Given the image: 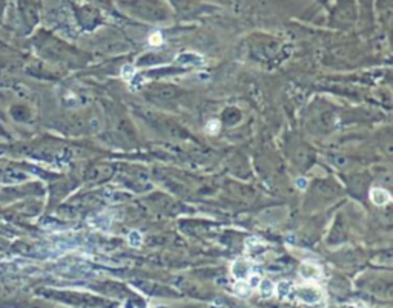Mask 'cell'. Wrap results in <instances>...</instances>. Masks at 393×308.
I'll list each match as a JSON object with an SVG mask.
<instances>
[{
	"instance_id": "2",
	"label": "cell",
	"mask_w": 393,
	"mask_h": 308,
	"mask_svg": "<svg viewBox=\"0 0 393 308\" xmlns=\"http://www.w3.org/2000/svg\"><path fill=\"white\" fill-rule=\"evenodd\" d=\"M232 276L235 278V281H249V278L254 274V268L252 264L243 258H238L233 264H232Z\"/></svg>"
},
{
	"instance_id": "6",
	"label": "cell",
	"mask_w": 393,
	"mask_h": 308,
	"mask_svg": "<svg viewBox=\"0 0 393 308\" xmlns=\"http://www.w3.org/2000/svg\"><path fill=\"white\" fill-rule=\"evenodd\" d=\"M252 287L248 281H237L233 285V293L240 297H249L252 293Z\"/></svg>"
},
{
	"instance_id": "5",
	"label": "cell",
	"mask_w": 393,
	"mask_h": 308,
	"mask_svg": "<svg viewBox=\"0 0 393 308\" xmlns=\"http://www.w3.org/2000/svg\"><path fill=\"white\" fill-rule=\"evenodd\" d=\"M370 198H372V201H373L376 206H385V204L390 201V195H388L384 189H378V187L372 189Z\"/></svg>"
},
{
	"instance_id": "8",
	"label": "cell",
	"mask_w": 393,
	"mask_h": 308,
	"mask_svg": "<svg viewBox=\"0 0 393 308\" xmlns=\"http://www.w3.org/2000/svg\"><path fill=\"white\" fill-rule=\"evenodd\" d=\"M141 244V235L140 232H131L129 233V245L131 247H138V245Z\"/></svg>"
},
{
	"instance_id": "7",
	"label": "cell",
	"mask_w": 393,
	"mask_h": 308,
	"mask_svg": "<svg viewBox=\"0 0 393 308\" xmlns=\"http://www.w3.org/2000/svg\"><path fill=\"white\" fill-rule=\"evenodd\" d=\"M293 290V282L292 281H281L277 287H275V293L278 294L280 299H287L290 297V293Z\"/></svg>"
},
{
	"instance_id": "10",
	"label": "cell",
	"mask_w": 393,
	"mask_h": 308,
	"mask_svg": "<svg viewBox=\"0 0 393 308\" xmlns=\"http://www.w3.org/2000/svg\"><path fill=\"white\" fill-rule=\"evenodd\" d=\"M355 308H356V306H355ZM359 308H366V306H364V305H359Z\"/></svg>"
},
{
	"instance_id": "3",
	"label": "cell",
	"mask_w": 393,
	"mask_h": 308,
	"mask_svg": "<svg viewBox=\"0 0 393 308\" xmlns=\"http://www.w3.org/2000/svg\"><path fill=\"white\" fill-rule=\"evenodd\" d=\"M299 276L303 279H306L307 282H313V281L321 279L323 271H321L320 265L312 264V262H304L303 265L299 267Z\"/></svg>"
},
{
	"instance_id": "1",
	"label": "cell",
	"mask_w": 393,
	"mask_h": 308,
	"mask_svg": "<svg viewBox=\"0 0 393 308\" xmlns=\"http://www.w3.org/2000/svg\"><path fill=\"white\" fill-rule=\"evenodd\" d=\"M290 296H293L295 300H298L299 303H303L306 308H324L326 306L324 293L321 291L320 287H317L313 284L299 285L296 288L293 287Z\"/></svg>"
},
{
	"instance_id": "9",
	"label": "cell",
	"mask_w": 393,
	"mask_h": 308,
	"mask_svg": "<svg viewBox=\"0 0 393 308\" xmlns=\"http://www.w3.org/2000/svg\"><path fill=\"white\" fill-rule=\"evenodd\" d=\"M131 74H132V71H131V68H129V66H128V68H126V69H125V75H126V78H128V77H129V75H131Z\"/></svg>"
},
{
	"instance_id": "4",
	"label": "cell",
	"mask_w": 393,
	"mask_h": 308,
	"mask_svg": "<svg viewBox=\"0 0 393 308\" xmlns=\"http://www.w3.org/2000/svg\"><path fill=\"white\" fill-rule=\"evenodd\" d=\"M258 293L263 299H267V297H272L275 294V285L274 282H272L270 279H261L258 282Z\"/></svg>"
}]
</instances>
